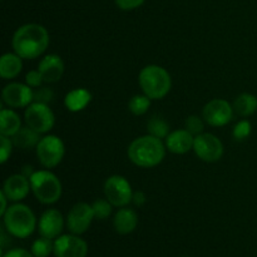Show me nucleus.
<instances>
[{"label": "nucleus", "mask_w": 257, "mask_h": 257, "mask_svg": "<svg viewBox=\"0 0 257 257\" xmlns=\"http://www.w3.org/2000/svg\"><path fill=\"white\" fill-rule=\"evenodd\" d=\"M0 201H2V208H0V215H4L8 210V197L4 195V192H0Z\"/></svg>", "instance_id": "obj_36"}, {"label": "nucleus", "mask_w": 257, "mask_h": 257, "mask_svg": "<svg viewBox=\"0 0 257 257\" xmlns=\"http://www.w3.org/2000/svg\"><path fill=\"white\" fill-rule=\"evenodd\" d=\"M138 83L143 94L152 100L165 98L172 88L171 74L163 67L157 64L146 65L138 75Z\"/></svg>", "instance_id": "obj_3"}, {"label": "nucleus", "mask_w": 257, "mask_h": 257, "mask_svg": "<svg viewBox=\"0 0 257 257\" xmlns=\"http://www.w3.org/2000/svg\"><path fill=\"white\" fill-rule=\"evenodd\" d=\"M112 207L113 205L107 198L105 200H100L99 198V200L94 201L92 205V208L95 220H107L110 216V213H112Z\"/></svg>", "instance_id": "obj_27"}, {"label": "nucleus", "mask_w": 257, "mask_h": 257, "mask_svg": "<svg viewBox=\"0 0 257 257\" xmlns=\"http://www.w3.org/2000/svg\"><path fill=\"white\" fill-rule=\"evenodd\" d=\"M50 43L49 33L43 25L28 23L15 30L13 49L23 59H35L45 53Z\"/></svg>", "instance_id": "obj_1"}, {"label": "nucleus", "mask_w": 257, "mask_h": 257, "mask_svg": "<svg viewBox=\"0 0 257 257\" xmlns=\"http://www.w3.org/2000/svg\"><path fill=\"white\" fill-rule=\"evenodd\" d=\"M35 153L40 165L47 170L54 168L63 161L65 155L64 142L58 136L47 135L40 138L35 147Z\"/></svg>", "instance_id": "obj_6"}, {"label": "nucleus", "mask_w": 257, "mask_h": 257, "mask_svg": "<svg viewBox=\"0 0 257 257\" xmlns=\"http://www.w3.org/2000/svg\"><path fill=\"white\" fill-rule=\"evenodd\" d=\"M138 225V215L133 208L120 207L113 218V227L119 235L133 232Z\"/></svg>", "instance_id": "obj_18"}, {"label": "nucleus", "mask_w": 257, "mask_h": 257, "mask_svg": "<svg viewBox=\"0 0 257 257\" xmlns=\"http://www.w3.org/2000/svg\"><path fill=\"white\" fill-rule=\"evenodd\" d=\"M22 128V119L19 114L12 108H2L0 112V135L14 137Z\"/></svg>", "instance_id": "obj_21"}, {"label": "nucleus", "mask_w": 257, "mask_h": 257, "mask_svg": "<svg viewBox=\"0 0 257 257\" xmlns=\"http://www.w3.org/2000/svg\"><path fill=\"white\" fill-rule=\"evenodd\" d=\"M53 253L55 257H85L88 245L79 235H60L54 240Z\"/></svg>", "instance_id": "obj_13"}, {"label": "nucleus", "mask_w": 257, "mask_h": 257, "mask_svg": "<svg viewBox=\"0 0 257 257\" xmlns=\"http://www.w3.org/2000/svg\"><path fill=\"white\" fill-rule=\"evenodd\" d=\"M195 136L187 130H176L166 137V148L173 155H186L193 150Z\"/></svg>", "instance_id": "obj_16"}, {"label": "nucleus", "mask_w": 257, "mask_h": 257, "mask_svg": "<svg viewBox=\"0 0 257 257\" xmlns=\"http://www.w3.org/2000/svg\"><path fill=\"white\" fill-rule=\"evenodd\" d=\"M25 124L39 135H45L55 124V115L50 107L44 103L33 102L28 105L24 113Z\"/></svg>", "instance_id": "obj_8"}, {"label": "nucleus", "mask_w": 257, "mask_h": 257, "mask_svg": "<svg viewBox=\"0 0 257 257\" xmlns=\"http://www.w3.org/2000/svg\"><path fill=\"white\" fill-rule=\"evenodd\" d=\"M94 218L92 205L87 202H78L70 208L65 218V225L70 233L82 235L87 232Z\"/></svg>", "instance_id": "obj_11"}, {"label": "nucleus", "mask_w": 257, "mask_h": 257, "mask_svg": "<svg viewBox=\"0 0 257 257\" xmlns=\"http://www.w3.org/2000/svg\"><path fill=\"white\" fill-rule=\"evenodd\" d=\"M132 203H133V205L138 206V207H141V206L145 205V203H146V195H145V193L141 192V191L133 192Z\"/></svg>", "instance_id": "obj_35"}, {"label": "nucleus", "mask_w": 257, "mask_h": 257, "mask_svg": "<svg viewBox=\"0 0 257 257\" xmlns=\"http://www.w3.org/2000/svg\"><path fill=\"white\" fill-rule=\"evenodd\" d=\"M29 180L33 195L43 205H53L62 197V182L49 170L35 171Z\"/></svg>", "instance_id": "obj_5"}, {"label": "nucleus", "mask_w": 257, "mask_h": 257, "mask_svg": "<svg viewBox=\"0 0 257 257\" xmlns=\"http://www.w3.org/2000/svg\"><path fill=\"white\" fill-rule=\"evenodd\" d=\"M114 2L120 10H135L143 5L146 0H114Z\"/></svg>", "instance_id": "obj_33"}, {"label": "nucleus", "mask_w": 257, "mask_h": 257, "mask_svg": "<svg viewBox=\"0 0 257 257\" xmlns=\"http://www.w3.org/2000/svg\"><path fill=\"white\" fill-rule=\"evenodd\" d=\"M23 58L17 53H5L0 58V75L3 79H14L22 73Z\"/></svg>", "instance_id": "obj_19"}, {"label": "nucleus", "mask_w": 257, "mask_h": 257, "mask_svg": "<svg viewBox=\"0 0 257 257\" xmlns=\"http://www.w3.org/2000/svg\"><path fill=\"white\" fill-rule=\"evenodd\" d=\"M54 251V242L53 240L47 237H40L33 242L30 252L34 257H49L50 253Z\"/></svg>", "instance_id": "obj_26"}, {"label": "nucleus", "mask_w": 257, "mask_h": 257, "mask_svg": "<svg viewBox=\"0 0 257 257\" xmlns=\"http://www.w3.org/2000/svg\"><path fill=\"white\" fill-rule=\"evenodd\" d=\"M233 107L226 99L216 98L206 103L202 109V118L211 127H223L228 124L233 117Z\"/></svg>", "instance_id": "obj_10"}, {"label": "nucleus", "mask_w": 257, "mask_h": 257, "mask_svg": "<svg viewBox=\"0 0 257 257\" xmlns=\"http://www.w3.org/2000/svg\"><path fill=\"white\" fill-rule=\"evenodd\" d=\"M193 152L203 162L213 163L222 158L225 148L217 136L203 132L201 135L195 136Z\"/></svg>", "instance_id": "obj_9"}, {"label": "nucleus", "mask_w": 257, "mask_h": 257, "mask_svg": "<svg viewBox=\"0 0 257 257\" xmlns=\"http://www.w3.org/2000/svg\"><path fill=\"white\" fill-rule=\"evenodd\" d=\"M64 225L65 221L60 211L55 210V208H49L40 216V220L38 222V230L43 237L55 240L62 235Z\"/></svg>", "instance_id": "obj_14"}, {"label": "nucleus", "mask_w": 257, "mask_h": 257, "mask_svg": "<svg viewBox=\"0 0 257 257\" xmlns=\"http://www.w3.org/2000/svg\"><path fill=\"white\" fill-rule=\"evenodd\" d=\"M205 119L201 118L200 115H190L187 117L185 122V128L190 133H192L193 136H197L203 133V130H205Z\"/></svg>", "instance_id": "obj_28"}, {"label": "nucleus", "mask_w": 257, "mask_h": 257, "mask_svg": "<svg viewBox=\"0 0 257 257\" xmlns=\"http://www.w3.org/2000/svg\"><path fill=\"white\" fill-rule=\"evenodd\" d=\"M5 230L17 238H27L37 227V217L29 206L17 202L9 206L3 215Z\"/></svg>", "instance_id": "obj_4"}, {"label": "nucleus", "mask_w": 257, "mask_h": 257, "mask_svg": "<svg viewBox=\"0 0 257 257\" xmlns=\"http://www.w3.org/2000/svg\"><path fill=\"white\" fill-rule=\"evenodd\" d=\"M251 131H252V125H251V123L248 122L247 119L240 120V122L233 127V138H235L236 141L247 140L251 135Z\"/></svg>", "instance_id": "obj_29"}, {"label": "nucleus", "mask_w": 257, "mask_h": 257, "mask_svg": "<svg viewBox=\"0 0 257 257\" xmlns=\"http://www.w3.org/2000/svg\"><path fill=\"white\" fill-rule=\"evenodd\" d=\"M147 131L148 135H152L162 140L170 135V125L163 118L153 117L147 122Z\"/></svg>", "instance_id": "obj_25"}, {"label": "nucleus", "mask_w": 257, "mask_h": 257, "mask_svg": "<svg viewBox=\"0 0 257 257\" xmlns=\"http://www.w3.org/2000/svg\"><path fill=\"white\" fill-rule=\"evenodd\" d=\"M13 147H14V143H13L12 138L7 137V136H2L0 137V162L3 165L7 163V161L12 156Z\"/></svg>", "instance_id": "obj_30"}, {"label": "nucleus", "mask_w": 257, "mask_h": 257, "mask_svg": "<svg viewBox=\"0 0 257 257\" xmlns=\"http://www.w3.org/2000/svg\"><path fill=\"white\" fill-rule=\"evenodd\" d=\"M54 99V92L48 87H39L34 90V102L48 104Z\"/></svg>", "instance_id": "obj_31"}, {"label": "nucleus", "mask_w": 257, "mask_h": 257, "mask_svg": "<svg viewBox=\"0 0 257 257\" xmlns=\"http://www.w3.org/2000/svg\"><path fill=\"white\" fill-rule=\"evenodd\" d=\"M2 100L9 108H27L34 102V90L27 83H9L3 89Z\"/></svg>", "instance_id": "obj_12"}, {"label": "nucleus", "mask_w": 257, "mask_h": 257, "mask_svg": "<svg viewBox=\"0 0 257 257\" xmlns=\"http://www.w3.org/2000/svg\"><path fill=\"white\" fill-rule=\"evenodd\" d=\"M12 141L14 143V147L19 148V150H30V148L37 147L40 141V135L25 125V127L20 128V131L14 137H12Z\"/></svg>", "instance_id": "obj_22"}, {"label": "nucleus", "mask_w": 257, "mask_h": 257, "mask_svg": "<svg viewBox=\"0 0 257 257\" xmlns=\"http://www.w3.org/2000/svg\"><path fill=\"white\" fill-rule=\"evenodd\" d=\"M3 192L7 196L10 202H22L24 198L28 197L32 191L30 180L23 173H15L9 176L3 185Z\"/></svg>", "instance_id": "obj_15"}, {"label": "nucleus", "mask_w": 257, "mask_h": 257, "mask_svg": "<svg viewBox=\"0 0 257 257\" xmlns=\"http://www.w3.org/2000/svg\"><path fill=\"white\" fill-rule=\"evenodd\" d=\"M233 110L240 117H250L257 110V97L251 93H242L235 99Z\"/></svg>", "instance_id": "obj_23"}, {"label": "nucleus", "mask_w": 257, "mask_h": 257, "mask_svg": "<svg viewBox=\"0 0 257 257\" xmlns=\"http://www.w3.org/2000/svg\"><path fill=\"white\" fill-rule=\"evenodd\" d=\"M25 83L30 88H33V89H37V88L42 87V84L44 83V79H43V75L39 70H30L25 75Z\"/></svg>", "instance_id": "obj_32"}, {"label": "nucleus", "mask_w": 257, "mask_h": 257, "mask_svg": "<svg viewBox=\"0 0 257 257\" xmlns=\"http://www.w3.org/2000/svg\"><path fill=\"white\" fill-rule=\"evenodd\" d=\"M3 257H34L30 251L24 250V248H13L8 251Z\"/></svg>", "instance_id": "obj_34"}, {"label": "nucleus", "mask_w": 257, "mask_h": 257, "mask_svg": "<svg viewBox=\"0 0 257 257\" xmlns=\"http://www.w3.org/2000/svg\"><path fill=\"white\" fill-rule=\"evenodd\" d=\"M166 145L152 135L137 137L128 146L127 155L131 162L141 168H153L166 157Z\"/></svg>", "instance_id": "obj_2"}, {"label": "nucleus", "mask_w": 257, "mask_h": 257, "mask_svg": "<svg viewBox=\"0 0 257 257\" xmlns=\"http://www.w3.org/2000/svg\"><path fill=\"white\" fill-rule=\"evenodd\" d=\"M104 196L113 207H127L133 198V190L130 181L120 175H113L105 180L103 186Z\"/></svg>", "instance_id": "obj_7"}, {"label": "nucleus", "mask_w": 257, "mask_h": 257, "mask_svg": "<svg viewBox=\"0 0 257 257\" xmlns=\"http://www.w3.org/2000/svg\"><path fill=\"white\" fill-rule=\"evenodd\" d=\"M38 70L42 73L44 83H57L64 74V62L57 54H48L40 60Z\"/></svg>", "instance_id": "obj_17"}, {"label": "nucleus", "mask_w": 257, "mask_h": 257, "mask_svg": "<svg viewBox=\"0 0 257 257\" xmlns=\"http://www.w3.org/2000/svg\"><path fill=\"white\" fill-rule=\"evenodd\" d=\"M92 100V93L85 88H75L67 93L64 98V105L69 112L78 113L84 109Z\"/></svg>", "instance_id": "obj_20"}, {"label": "nucleus", "mask_w": 257, "mask_h": 257, "mask_svg": "<svg viewBox=\"0 0 257 257\" xmlns=\"http://www.w3.org/2000/svg\"><path fill=\"white\" fill-rule=\"evenodd\" d=\"M152 99L146 94H136L128 102V109L135 115H143L148 112Z\"/></svg>", "instance_id": "obj_24"}]
</instances>
